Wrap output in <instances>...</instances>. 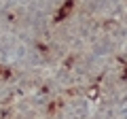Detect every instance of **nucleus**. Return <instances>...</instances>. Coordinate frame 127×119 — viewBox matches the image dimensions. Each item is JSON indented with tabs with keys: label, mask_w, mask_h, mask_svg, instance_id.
Wrapping results in <instances>:
<instances>
[{
	"label": "nucleus",
	"mask_w": 127,
	"mask_h": 119,
	"mask_svg": "<svg viewBox=\"0 0 127 119\" xmlns=\"http://www.w3.org/2000/svg\"><path fill=\"white\" fill-rule=\"evenodd\" d=\"M70 9H72V0H68V2H66V4H64L62 9H59V13L55 15V19H57V21H62V19L66 17L68 13H70Z\"/></svg>",
	"instance_id": "1"
}]
</instances>
